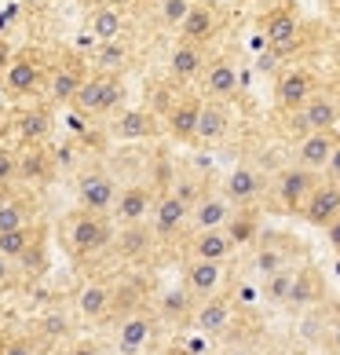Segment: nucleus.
Returning a JSON list of instances; mask_svg holds the SVG:
<instances>
[{"mask_svg":"<svg viewBox=\"0 0 340 355\" xmlns=\"http://www.w3.org/2000/svg\"><path fill=\"white\" fill-rule=\"evenodd\" d=\"M59 242L73 260L96 257L114 242V216L110 213H88V209H70L59 220Z\"/></svg>","mask_w":340,"mask_h":355,"instance_id":"obj_1","label":"nucleus"},{"mask_svg":"<svg viewBox=\"0 0 340 355\" xmlns=\"http://www.w3.org/2000/svg\"><path fill=\"white\" fill-rule=\"evenodd\" d=\"M4 85V96L8 99H33V96H44V85H48V67H44V51L41 48H22L15 51L11 67L0 77Z\"/></svg>","mask_w":340,"mask_h":355,"instance_id":"obj_2","label":"nucleus"},{"mask_svg":"<svg viewBox=\"0 0 340 355\" xmlns=\"http://www.w3.org/2000/svg\"><path fill=\"white\" fill-rule=\"evenodd\" d=\"M154 334H158V315L154 308H136L128 311L121 326H117V355H143L154 345Z\"/></svg>","mask_w":340,"mask_h":355,"instance_id":"obj_3","label":"nucleus"},{"mask_svg":"<svg viewBox=\"0 0 340 355\" xmlns=\"http://www.w3.org/2000/svg\"><path fill=\"white\" fill-rule=\"evenodd\" d=\"M150 231L158 242H172L176 234L190 223V205L179 198L172 191H158V198H154V209H150Z\"/></svg>","mask_w":340,"mask_h":355,"instance_id":"obj_4","label":"nucleus"},{"mask_svg":"<svg viewBox=\"0 0 340 355\" xmlns=\"http://www.w3.org/2000/svg\"><path fill=\"white\" fill-rule=\"evenodd\" d=\"M161 121H158V114H154L150 107H125V110H117L110 117V128H107V136L110 139H121V143H136V139H154V136H161Z\"/></svg>","mask_w":340,"mask_h":355,"instance_id":"obj_5","label":"nucleus"},{"mask_svg":"<svg viewBox=\"0 0 340 355\" xmlns=\"http://www.w3.org/2000/svg\"><path fill=\"white\" fill-rule=\"evenodd\" d=\"M88 67L81 59H62L55 62V70H48V85H44V103L48 107H70L77 88L84 85Z\"/></svg>","mask_w":340,"mask_h":355,"instance_id":"obj_6","label":"nucleus"},{"mask_svg":"<svg viewBox=\"0 0 340 355\" xmlns=\"http://www.w3.org/2000/svg\"><path fill=\"white\" fill-rule=\"evenodd\" d=\"M264 41L271 44L274 55H285L300 44V19L293 8L285 4H274L264 11Z\"/></svg>","mask_w":340,"mask_h":355,"instance_id":"obj_7","label":"nucleus"},{"mask_svg":"<svg viewBox=\"0 0 340 355\" xmlns=\"http://www.w3.org/2000/svg\"><path fill=\"white\" fill-rule=\"evenodd\" d=\"M48 136H51V107L48 103H30V107H19L11 114V139L19 147L44 143Z\"/></svg>","mask_w":340,"mask_h":355,"instance_id":"obj_8","label":"nucleus"},{"mask_svg":"<svg viewBox=\"0 0 340 355\" xmlns=\"http://www.w3.org/2000/svg\"><path fill=\"white\" fill-rule=\"evenodd\" d=\"M315 173L304 165H293V168H282L278 183H274V202H278L285 213H300V205L307 202V194L315 191Z\"/></svg>","mask_w":340,"mask_h":355,"instance_id":"obj_9","label":"nucleus"},{"mask_svg":"<svg viewBox=\"0 0 340 355\" xmlns=\"http://www.w3.org/2000/svg\"><path fill=\"white\" fill-rule=\"evenodd\" d=\"M154 183H128V187L117 191V202L110 209V216L117 223H139V220H150V209H154Z\"/></svg>","mask_w":340,"mask_h":355,"instance_id":"obj_10","label":"nucleus"},{"mask_svg":"<svg viewBox=\"0 0 340 355\" xmlns=\"http://www.w3.org/2000/svg\"><path fill=\"white\" fill-rule=\"evenodd\" d=\"M117 183L110 173H88L81 183H77V209H88V213H110L117 202Z\"/></svg>","mask_w":340,"mask_h":355,"instance_id":"obj_11","label":"nucleus"},{"mask_svg":"<svg viewBox=\"0 0 340 355\" xmlns=\"http://www.w3.org/2000/svg\"><path fill=\"white\" fill-rule=\"evenodd\" d=\"M315 92H319V77L304 67H296V70H285L278 77V85H274V103H278L282 110H300Z\"/></svg>","mask_w":340,"mask_h":355,"instance_id":"obj_12","label":"nucleus"},{"mask_svg":"<svg viewBox=\"0 0 340 355\" xmlns=\"http://www.w3.org/2000/svg\"><path fill=\"white\" fill-rule=\"evenodd\" d=\"M231 315H234L231 297L213 293V297H202L198 304H194L190 322H194V330H198V334H205V337H220V334H227Z\"/></svg>","mask_w":340,"mask_h":355,"instance_id":"obj_13","label":"nucleus"},{"mask_svg":"<svg viewBox=\"0 0 340 355\" xmlns=\"http://www.w3.org/2000/svg\"><path fill=\"white\" fill-rule=\"evenodd\" d=\"M110 245L121 253V260H147L154 253V245H158V239H154L150 223L139 220V223H117Z\"/></svg>","mask_w":340,"mask_h":355,"instance_id":"obj_14","label":"nucleus"},{"mask_svg":"<svg viewBox=\"0 0 340 355\" xmlns=\"http://www.w3.org/2000/svg\"><path fill=\"white\" fill-rule=\"evenodd\" d=\"M300 213L311 227H325L330 220L340 216V183L325 180V183H315V191L307 194V202L300 205Z\"/></svg>","mask_w":340,"mask_h":355,"instance_id":"obj_15","label":"nucleus"},{"mask_svg":"<svg viewBox=\"0 0 340 355\" xmlns=\"http://www.w3.org/2000/svg\"><path fill=\"white\" fill-rule=\"evenodd\" d=\"M179 41H190V44H208L213 37L220 33V15L213 4H190V11L183 15V22L176 26Z\"/></svg>","mask_w":340,"mask_h":355,"instance_id":"obj_16","label":"nucleus"},{"mask_svg":"<svg viewBox=\"0 0 340 355\" xmlns=\"http://www.w3.org/2000/svg\"><path fill=\"white\" fill-rule=\"evenodd\" d=\"M55 176V154H51L44 143H33V147H19V183L26 187H41Z\"/></svg>","mask_w":340,"mask_h":355,"instance_id":"obj_17","label":"nucleus"},{"mask_svg":"<svg viewBox=\"0 0 340 355\" xmlns=\"http://www.w3.org/2000/svg\"><path fill=\"white\" fill-rule=\"evenodd\" d=\"M238 85H242V77H238V67H234L231 59H213V62H205V70H202L205 99L227 103V99H234Z\"/></svg>","mask_w":340,"mask_h":355,"instance_id":"obj_18","label":"nucleus"},{"mask_svg":"<svg viewBox=\"0 0 340 355\" xmlns=\"http://www.w3.org/2000/svg\"><path fill=\"white\" fill-rule=\"evenodd\" d=\"M183 286H187L198 300L220 293V286H224V264H216V260H198V257H190V264L183 268Z\"/></svg>","mask_w":340,"mask_h":355,"instance_id":"obj_19","label":"nucleus"},{"mask_svg":"<svg viewBox=\"0 0 340 355\" xmlns=\"http://www.w3.org/2000/svg\"><path fill=\"white\" fill-rule=\"evenodd\" d=\"M260 191H264V180H260V173L253 165H238V168H231V173L224 176V198L231 205H253L260 198Z\"/></svg>","mask_w":340,"mask_h":355,"instance_id":"obj_20","label":"nucleus"},{"mask_svg":"<svg viewBox=\"0 0 340 355\" xmlns=\"http://www.w3.org/2000/svg\"><path fill=\"white\" fill-rule=\"evenodd\" d=\"M337 128H322V132H307L304 139H300L296 147V165L311 168V173H322L325 162H330V154L337 147Z\"/></svg>","mask_w":340,"mask_h":355,"instance_id":"obj_21","label":"nucleus"},{"mask_svg":"<svg viewBox=\"0 0 340 355\" xmlns=\"http://www.w3.org/2000/svg\"><path fill=\"white\" fill-rule=\"evenodd\" d=\"M227 132H231V110H227V103H220V99H202L194 139H198V143H220Z\"/></svg>","mask_w":340,"mask_h":355,"instance_id":"obj_22","label":"nucleus"},{"mask_svg":"<svg viewBox=\"0 0 340 355\" xmlns=\"http://www.w3.org/2000/svg\"><path fill=\"white\" fill-rule=\"evenodd\" d=\"M110 289L107 282H81L77 286V293H73V308L81 319L88 322H102L110 315Z\"/></svg>","mask_w":340,"mask_h":355,"instance_id":"obj_23","label":"nucleus"},{"mask_svg":"<svg viewBox=\"0 0 340 355\" xmlns=\"http://www.w3.org/2000/svg\"><path fill=\"white\" fill-rule=\"evenodd\" d=\"M296 114H300V125H304L307 132H322V128H337L340 103L333 96H325V92H315V96H311Z\"/></svg>","mask_w":340,"mask_h":355,"instance_id":"obj_24","label":"nucleus"},{"mask_svg":"<svg viewBox=\"0 0 340 355\" xmlns=\"http://www.w3.org/2000/svg\"><path fill=\"white\" fill-rule=\"evenodd\" d=\"M198 110H202V99H194V96L176 99L172 107H168V114H165V132L172 136V139L190 143L194 139V128H198Z\"/></svg>","mask_w":340,"mask_h":355,"instance_id":"obj_25","label":"nucleus"},{"mask_svg":"<svg viewBox=\"0 0 340 355\" xmlns=\"http://www.w3.org/2000/svg\"><path fill=\"white\" fill-rule=\"evenodd\" d=\"M231 213H234V205L224 198V194H202V198L190 205V227H194V231L224 227Z\"/></svg>","mask_w":340,"mask_h":355,"instance_id":"obj_26","label":"nucleus"},{"mask_svg":"<svg viewBox=\"0 0 340 355\" xmlns=\"http://www.w3.org/2000/svg\"><path fill=\"white\" fill-rule=\"evenodd\" d=\"M121 30H125V11L114 0H102V4L88 8V33L96 41H117Z\"/></svg>","mask_w":340,"mask_h":355,"instance_id":"obj_27","label":"nucleus"},{"mask_svg":"<svg viewBox=\"0 0 340 355\" xmlns=\"http://www.w3.org/2000/svg\"><path fill=\"white\" fill-rule=\"evenodd\" d=\"M88 67H91V73L125 77V70H128V48L121 44V37H117V41H99L96 48H91V55H88Z\"/></svg>","mask_w":340,"mask_h":355,"instance_id":"obj_28","label":"nucleus"},{"mask_svg":"<svg viewBox=\"0 0 340 355\" xmlns=\"http://www.w3.org/2000/svg\"><path fill=\"white\" fill-rule=\"evenodd\" d=\"M194 304H198V297H194L187 286H176V289H165V293L158 297L154 315L165 319V322H187L194 315Z\"/></svg>","mask_w":340,"mask_h":355,"instance_id":"obj_29","label":"nucleus"},{"mask_svg":"<svg viewBox=\"0 0 340 355\" xmlns=\"http://www.w3.org/2000/svg\"><path fill=\"white\" fill-rule=\"evenodd\" d=\"M205 70V48L202 44H190V41H179L168 55V73L176 81H194Z\"/></svg>","mask_w":340,"mask_h":355,"instance_id":"obj_30","label":"nucleus"},{"mask_svg":"<svg viewBox=\"0 0 340 355\" xmlns=\"http://www.w3.org/2000/svg\"><path fill=\"white\" fill-rule=\"evenodd\" d=\"M231 253H234V245H231V239H227V231H224V227L194 231L190 257H198V260H216V264H224Z\"/></svg>","mask_w":340,"mask_h":355,"instance_id":"obj_31","label":"nucleus"},{"mask_svg":"<svg viewBox=\"0 0 340 355\" xmlns=\"http://www.w3.org/2000/svg\"><path fill=\"white\" fill-rule=\"evenodd\" d=\"M37 220V198L30 191H15L11 198L0 205V231H15Z\"/></svg>","mask_w":340,"mask_h":355,"instance_id":"obj_32","label":"nucleus"},{"mask_svg":"<svg viewBox=\"0 0 340 355\" xmlns=\"http://www.w3.org/2000/svg\"><path fill=\"white\" fill-rule=\"evenodd\" d=\"M325 297V282L315 268H296L293 279V293H289V308H315Z\"/></svg>","mask_w":340,"mask_h":355,"instance_id":"obj_33","label":"nucleus"},{"mask_svg":"<svg viewBox=\"0 0 340 355\" xmlns=\"http://www.w3.org/2000/svg\"><path fill=\"white\" fill-rule=\"evenodd\" d=\"M224 231H227V239L234 249H245V245H253L260 239V216L253 213L249 205H242L238 213H231L227 223H224Z\"/></svg>","mask_w":340,"mask_h":355,"instance_id":"obj_34","label":"nucleus"},{"mask_svg":"<svg viewBox=\"0 0 340 355\" xmlns=\"http://www.w3.org/2000/svg\"><path fill=\"white\" fill-rule=\"evenodd\" d=\"M293 279H296V268L293 264L278 268L274 275H267V279H264L260 297H264L267 304H274V308H285V304H289V293H293Z\"/></svg>","mask_w":340,"mask_h":355,"instance_id":"obj_35","label":"nucleus"},{"mask_svg":"<svg viewBox=\"0 0 340 355\" xmlns=\"http://www.w3.org/2000/svg\"><path fill=\"white\" fill-rule=\"evenodd\" d=\"M289 260H293L289 245L274 239V242H264V245L256 249V257H253V271L260 275V279H267V275H274L278 268H285Z\"/></svg>","mask_w":340,"mask_h":355,"instance_id":"obj_36","label":"nucleus"},{"mask_svg":"<svg viewBox=\"0 0 340 355\" xmlns=\"http://www.w3.org/2000/svg\"><path fill=\"white\" fill-rule=\"evenodd\" d=\"M102 85H107V73H88L84 85L77 88V96H73L70 107L77 114H84V117H96L99 114V103H102Z\"/></svg>","mask_w":340,"mask_h":355,"instance_id":"obj_37","label":"nucleus"},{"mask_svg":"<svg viewBox=\"0 0 340 355\" xmlns=\"http://www.w3.org/2000/svg\"><path fill=\"white\" fill-rule=\"evenodd\" d=\"M37 234H41L37 223H26V227H15V231H0V253H4L8 260H19Z\"/></svg>","mask_w":340,"mask_h":355,"instance_id":"obj_38","label":"nucleus"},{"mask_svg":"<svg viewBox=\"0 0 340 355\" xmlns=\"http://www.w3.org/2000/svg\"><path fill=\"white\" fill-rule=\"evenodd\" d=\"M125 103H128L125 77H107V85H102V103H99V114L96 117H114L117 110H125Z\"/></svg>","mask_w":340,"mask_h":355,"instance_id":"obj_39","label":"nucleus"},{"mask_svg":"<svg viewBox=\"0 0 340 355\" xmlns=\"http://www.w3.org/2000/svg\"><path fill=\"white\" fill-rule=\"evenodd\" d=\"M70 319L66 315H59V311H51L41 319V340L44 345H62V340H70Z\"/></svg>","mask_w":340,"mask_h":355,"instance_id":"obj_40","label":"nucleus"},{"mask_svg":"<svg viewBox=\"0 0 340 355\" xmlns=\"http://www.w3.org/2000/svg\"><path fill=\"white\" fill-rule=\"evenodd\" d=\"M194 0H158V22L168 26V30H176V26L183 22V15L190 11Z\"/></svg>","mask_w":340,"mask_h":355,"instance_id":"obj_41","label":"nucleus"},{"mask_svg":"<svg viewBox=\"0 0 340 355\" xmlns=\"http://www.w3.org/2000/svg\"><path fill=\"white\" fill-rule=\"evenodd\" d=\"M15 264H22V271H30V275H37V271H44V239L37 234V239L30 242V249L15 260Z\"/></svg>","mask_w":340,"mask_h":355,"instance_id":"obj_42","label":"nucleus"},{"mask_svg":"<svg viewBox=\"0 0 340 355\" xmlns=\"http://www.w3.org/2000/svg\"><path fill=\"white\" fill-rule=\"evenodd\" d=\"M0 183H19V150L0 147Z\"/></svg>","mask_w":340,"mask_h":355,"instance_id":"obj_43","label":"nucleus"},{"mask_svg":"<svg viewBox=\"0 0 340 355\" xmlns=\"http://www.w3.org/2000/svg\"><path fill=\"white\" fill-rule=\"evenodd\" d=\"M37 340L33 337H8L4 345H0V355H37Z\"/></svg>","mask_w":340,"mask_h":355,"instance_id":"obj_44","label":"nucleus"},{"mask_svg":"<svg viewBox=\"0 0 340 355\" xmlns=\"http://www.w3.org/2000/svg\"><path fill=\"white\" fill-rule=\"evenodd\" d=\"M208 340H213V337H205V334H194V337H187V340H183V355H208Z\"/></svg>","mask_w":340,"mask_h":355,"instance_id":"obj_45","label":"nucleus"},{"mask_svg":"<svg viewBox=\"0 0 340 355\" xmlns=\"http://www.w3.org/2000/svg\"><path fill=\"white\" fill-rule=\"evenodd\" d=\"M325 180H333V183H340V139H337V147H333V154H330V162H325Z\"/></svg>","mask_w":340,"mask_h":355,"instance_id":"obj_46","label":"nucleus"},{"mask_svg":"<svg viewBox=\"0 0 340 355\" xmlns=\"http://www.w3.org/2000/svg\"><path fill=\"white\" fill-rule=\"evenodd\" d=\"M11 279H15V260H8L4 253H0V289H8Z\"/></svg>","mask_w":340,"mask_h":355,"instance_id":"obj_47","label":"nucleus"},{"mask_svg":"<svg viewBox=\"0 0 340 355\" xmlns=\"http://www.w3.org/2000/svg\"><path fill=\"white\" fill-rule=\"evenodd\" d=\"M11 59H15V48L8 44V37H0V77H4V70L11 67Z\"/></svg>","mask_w":340,"mask_h":355,"instance_id":"obj_48","label":"nucleus"},{"mask_svg":"<svg viewBox=\"0 0 340 355\" xmlns=\"http://www.w3.org/2000/svg\"><path fill=\"white\" fill-rule=\"evenodd\" d=\"M102 348L96 345V340H77L73 348H66V355H99Z\"/></svg>","mask_w":340,"mask_h":355,"instance_id":"obj_49","label":"nucleus"},{"mask_svg":"<svg viewBox=\"0 0 340 355\" xmlns=\"http://www.w3.org/2000/svg\"><path fill=\"white\" fill-rule=\"evenodd\" d=\"M325 340H330V348L340 352V315H337V319H330V326H325Z\"/></svg>","mask_w":340,"mask_h":355,"instance_id":"obj_50","label":"nucleus"},{"mask_svg":"<svg viewBox=\"0 0 340 355\" xmlns=\"http://www.w3.org/2000/svg\"><path fill=\"white\" fill-rule=\"evenodd\" d=\"M325 239H330V245H333L337 253H340V216L325 223Z\"/></svg>","mask_w":340,"mask_h":355,"instance_id":"obj_51","label":"nucleus"},{"mask_svg":"<svg viewBox=\"0 0 340 355\" xmlns=\"http://www.w3.org/2000/svg\"><path fill=\"white\" fill-rule=\"evenodd\" d=\"M11 194H15V183H0V205H4Z\"/></svg>","mask_w":340,"mask_h":355,"instance_id":"obj_52","label":"nucleus"},{"mask_svg":"<svg viewBox=\"0 0 340 355\" xmlns=\"http://www.w3.org/2000/svg\"><path fill=\"white\" fill-rule=\"evenodd\" d=\"M4 136H11V117L0 114V139H4Z\"/></svg>","mask_w":340,"mask_h":355,"instance_id":"obj_53","label":"nucleus"},{"mask_svg":"<svg viewBox=\"0 0 340 355\" xmlns=\"http://www.w3.org/2000/svg\"><path fill=\"white\" fill-rule=\"evenodd\" d=\"M37 355H66V352H59V345H44V348H37Z\"/></svg>","mask_w":340,"mask_h":355,"instance_id":"obj_54","label":"nucleus"},{"mask_svg":"<svg viewBox=\"0 0 340 355\" xmlns=\"http://www.w3.org/2000/svg\"><path fill=\"white\" fill-rule=\"evenodd\" d=\"M224 355H253V348H245V345H234V348H227Z\"/></svg>","mask_w":340,"mask_h":355,"instance_id":"obj_55","label":"nucleus"},{"mask_svg":"<svg viewBox=\"0 0 340 355\" xmlns=\"http://www.w3.org/2000/svg\"><path fill=\"white\" fill-rule=\"evenodd\" d=\"M274 4H282V0H256V8H264V11H267V8H274Z\"/></svg>","mask_w":340,"mask_h":355,"instance_id":"obj_56","label":"nucleus"},{"mask_svg":"<svg viewBox=\"0 0 340 355\" xmlns=\"http://www.w3.org/2000/svg\"><path fill=\"white\" fill-rule=\"evenodd\" d=\"M81 8H96V4H102V0H77Z\"/></svg>","mask_w":340,"mask_h":355,"instance_id":"obj_57","label":"nucleus"},{"mask_svg":"<svg viewBox=\"0 0 340 355\" xmlns=\"http://www.w3.org/2000/svg\"><path fill=\"white\" fill-rule=\"evenodd\" d=\"M132 4H143V8H150V4H158V0H132Z\"/></svg>","mask_w":340,"mask_h":355,"instance_id":"obj_58","label":"nucleus"},{"mask_svg":"<svg viewBox=\"0 0 340 355\" xmlns=\"http://www.w3.org/2000/svg\"><path fill=\"white\" fill-rule=\"evenodd\" d=\"M26 4H44V0H26Z\"/></svg>","mask_w":340,"mask_h":355,"instance_id":"obj_59","label":"nucleus"},{"mask_svg":"<svg viewBox=\"0 0 340 355\" xmlns=\"http://www.w3.org/2000/svg\"><path fill=\"white\" fill-rule=\"evenodd\" d=\"M337 11H340V0H337Z\"/></svg>","mask_w":340,"mask_h":355,"instance_id":"obj_60","label":"nucleus"}]
</instances>
